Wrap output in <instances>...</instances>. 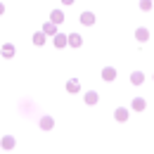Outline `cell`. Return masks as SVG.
Wrapping results in <instances>:
<instances>
[{
    "label": "cell",
    "mask_w": 154,
    "mask_h": 154,
    "mask_svg": "<svg viewBox=\"0 0 154 154\" xmlns=\"http://www.w3.org/2000/svg\"><path fill=\"white\" fill-rule=\"evenodd\" d=\"M83 24H93V14H83Z\"/></svg>",
    "instance_id": "1"
},
{
    "label": "cell",
    "mask_w": 154,
    "mask_h": 154,
    "mask_svg": "<svg viewBox=\"0 0 154 154\" xmlns=\"http://www.w3.org/2000/svg\"><path fill=\"white\" fill-rule=\"evenodd\" d=\"M104 78H114V71L112 69H104Z\"/></svg>",
    "instance_id": "2"
}]
</instances>
